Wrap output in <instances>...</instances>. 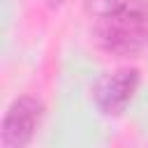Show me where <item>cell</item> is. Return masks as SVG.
Wrapping results in <instances>:
<instances>
[{
  "label": "cell",
  "mask_w": 148,
  "mask_h": 148,
  "mask_svg": "<svg viewBox=\"0 0 148 148\" xmlns=\"http://www.w3.org/2000/svg\"><path fill=\"white\" fill-rule=\"evenodd\" d=\"M86 12L102 51L127 58L148 44V0H88Z\"/></svg>",
  "instance_id": "obj_1"
},
{
  "label": "cell",
  "mask_w": 148,
  "mask_h": 148,
  "mask_svg": "<svg viewBox=\"0 0 148 148\" xmlns=\"http://www.w3.org/2000/svg\"><path fill=\"white\" fill-rule=\"evenodd\" d=\"M44 116V106L37 97L32 95H21L16 97L5 116H2V125H0V146L2 148H23L28 146L42 123Z\"/></svg>",
  "instance_id": "obj_2"
},
{
  "label": "cell",
  "mask_w": 148,
  "mask_h": 148,
  "mask_svg": "<svg viewBox=\"0 0 148 148\" xmlns=\"http://www.w3.org/2000/svg\"><path fill=\"white\" fill-rule=\"evenodd\" d=\"M139 81H141V76H139V69H134V67H125V69L104 74L92 88L95 106L104 116L123 113L125 106L132 102V97L139 88Z\"/></svg>",
  "instance_id": "obj_3"
},
{
  "label": "cell",
  "mask_w": 148,
  "mask_h": 148,
  "mask_svg": "<svg viewBox=\"0 0 148 148\" xmlns=\"http://www.w3.org/2000/svg\"><path fill=\"white\" fill-rule=\"evenodd\" d=\"M62 2H65V0H44V5H46L49 9H58Z\"/></svg>",
  "instance_id": "obj_4"
}]
</instances>
